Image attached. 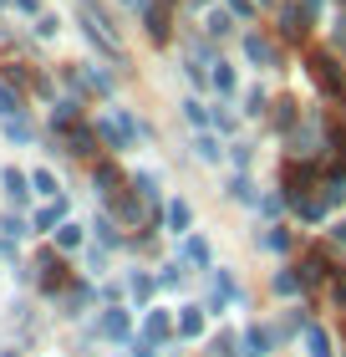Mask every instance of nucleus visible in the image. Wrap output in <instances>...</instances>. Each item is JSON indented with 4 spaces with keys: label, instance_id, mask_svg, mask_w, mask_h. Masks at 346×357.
Wrapping results in <instances>:
<instances>
[{
    "label": "nucleus",
    "instance_id": "obj_1",
    "mask_svg": "<svg viewBox=\"0 0 346 357\" xmlns=\"http://www.w3.org/2000/svg\"><path fill=\"white\" fill-rule=\"evenodd\" d=\"M77 10H81V31L92 36V46H97V52L123 56V46H118V26L107 21V10L97 6V0H77Z\"/></svg>",
    "mask_w": 346,
    "mask_h": 357
},
{
    "label": "nucleus",
    "instance_id": "obj_2",
    "mask_svg": "<svg viewBox=\"0 0 346 357\" xmlns=\"http://www.w3.org/2000/svg\"><path fill=\"white\" fill-rule=\"evenodd\" d=\"M97 138H107L112 149H133V138H138V123H133V118H127V112L118 107L112 118H102V123H97Z\"/></svg>",
    "mask_w": 346,
    "mask_h": 357
},
{
    "label": "nucleus",
    "instance_id": "obj_3",
    "mask_svg": "<svg viewBox=\"0 0 346 357\" xmlns=\"http://www.w3.org/2000/svg\"><path fill=\"white\" fill-rule=\"evenodd\" d=\"M310 77H316V87H321V92H331V97L346 92V77L336 72V61L326 56V52H310Z\"/></svg>",
    "mask_w": 346,
    "mask_h": 357
},
{
    "label": "nucleus",
    "instance_id": "obj_4",
    "mask_svg": "<svg viewBox=\"0 0 346 357\" xmlns=\"http://www.w3.org/2000/svg\"><path fill=\"white\" fill-rule=\"evenodd\" d=\"M97 332H102L107 342H127V332H133V317H127L123 306H107L102 321H97Z\"/></svg>",
    "mask_w": 346,
    "mask_h": 357
},
{
    "label": "nucleus",
    "instance_id": "obj_5",
    "mask_svg": "<svg viewBox=\"0 0 346 357\" xmlns=\"http://www.w3.org/2000/svg\"><path fill=\"white\" fill-rule=\"evenodd\" d=\"M36 271H41V291H61V286H67V266H61L56 255H41Z\"/></svg>",
    "mask_w": 346,
    "mask_h": 357
},
{
    "label": "nucleus",
    "instance_id": "obj_6",
    "mask_svg": "<svg viewBox=\"0 0 346 357\" xmlns=\"http://www.w3.org/2000/svg\"><path fill=\"white\" fill-rule=\"evenodd\" d=\"M244 52H250V61H255V67H265V72H270L275 61H280V56H275V46H270L265 36H255V31L244 36Z\"/></svg>",
    "mask_w": 346,
    "mask_h": 357
},
{
    "label": "nucleus",
    "instance_id": "obj_7",
    "mask_svg": "<svg viewBox=\"0 0 346 357\" xmlns=\"http://www.w3.org/2000/svg\"><path fill=\"white\" fill-rule=\"evenodd\" d=\"M168 332H173V317H168V312H148V321H143V342H148V347L163 342Z\"/></svg>",
    "mask_w": 346,
    "mask_h": 357
},
{
    "label": "nucleus",
    "instance_id": "obj_8",
    "mask_svg": "<svg viewBox=\"0 0 346 357\" xmlns=\"http://www.w3.org/2000/svg\"><path fill=\"white\" fill-rule=\"evenodd\" d=\"M61 133H67V153H81V158H87V153H97V133H87V128H61Z\"/></svg>",
    "mask_w": 346,
    "mask_h": 357
},
{
    "label": "nucleus",
    "instance_id": "obj_9",
    "mask_svg": "<svg viewBox=\"0 0 346 357\" xmlns=\"http://www.w3.org/2000/svg\"><path fill=\"white\" fill-rule=\"evenodd\" d=\"M97 194H107V199H118V194H123V174L118 169H112V164H97Z\"/></svg>",
    "mask_w": 346,
    "mask_h": 357
},
{
    "label": "nucleus",
    "instance_id": "obj_10",
    "mask_svg": "<svg viewBox=\"0 0 346 357\" xmlns=\"http://www.w3.org/2000/svg\"><path fill=\"white\" fill-rule=\"evenodd\" d=\"M0 184H6V194H10V204H26V184H31V178L21 174V169H6V174H0Z\"/></svg>",
    "mask_w": 346,
    "mask_h": 357
},
{
    "label": "nucleus",
    "instance_id": "obj_11",
    "mask_svg": "<svg viewBox=\"0 0 346 357\" xmlns=\"http://www.w3.org/2000/svg\"><path fill=\"white\" fill-rule=\"evenodd\" d=\"M275 327H250V357H270V347H275Z\"/></svg>",
    "mask_w": 346,
    "mask_h": 357
},
{
    "label": "nucleus",
    "instance_id": "obj_12",
    "mask_svg": "<svg viewBox=\"0 0 346 357\" xmlns=\"http://www.w3.org/2000/svg\"><path fill=\"white\" fill-rule=\"evenodd\" d=\"M61 220H67V199H61V194H56V199L46 204L41 215H36V230H52V225H61Z\"/></svg>",
    "mask_w": 346,
    "mask_h": 357
},
{
    "label": "nucleus",
    "instance_id": "obj_13",
    "mask_svg": "<svg viewBox=\"0 0 346 357\" xmlns=\"http://www.w3.org/2000/svg\"><path fill=\"white\" fill-rule=\"evenodd\" d=\"M143 6H148V0H143ZM148 36H153V41L168 36V10H163V6H148Z\"/></svg>",
    "mask_w": 346,
    "mask_h": 357
},
{
    "label": "nucleus",
    "instance_id": "obj_14",
    "mask_svg": "<svg viewBox=\"0 0 346 357\" xmlns=\"http://www.w3.org/2000/svg\"><path fill=\"white\" fill-rule=\"evenodd\" d=\"M21 235H26V225L15 220V215H6V220H0V245H6V250H15V245H21Z\"/></svg>",
    "mask_w": 346,
    "mask_h": 357
},
{
    "label": "nucleus",
    "instance_id": "obj_15",
    "mask_svg": "<svg viewBox=\"0 0 346 357\" xmlns=\"http://www.w3.org/2000/svg\"><path fill=\"white\" fill-rule=\"evenodd\" d=\"M204 332V312L199 306H184V317H178V337H199Z\"/></svg>",
    "mask_w": 346,
    "mask_h": 357
},
{
    "label": "nucleus",
    "instance_id": "obj_16",
    "mask_svg": "<svg viewBox=\"0 0 346 357\" xmlns=\"http://www.w3.org/2000/svg\"><path fill=\"white\" fill-rule=\"evenodd\" d=\"M189 220H194V209H189L184 199H173V204H168V230H173V235H184V230H189Z\"/></svg>",
    "mask_w": 346,
    "mask_h": 357
},
{
    "label": "nucleus",
    "instance_id": "obj_17",
    "mask_svg": "<svg viewBox=\"0 0 346 357\" xmlns=\"http://www.w3.org/2000/svg\"><path fill=\"white\" fill-rule=\"evenodd\" d=\"M184 118L194 123V128H199V133H204V128H209V118H214V112L199 102V97H189V102H184Z\"/></svg>",
    "mask_w": 346,
    "mask_h": 357
},
{
    "label": "nucleus",
    "instance_id": "obj_18",
    "mask_svg": "<svg viewBox=\"0 0 346 357\" xmlns=\"http://www.w3.org/2000/svg\"><path fill=\"white\" fill-rule=\"evenodd\" d=\"M306 347H310L306 357H331V337H326L321 327H310V332H306Z\"/></svg>",
    "mask_w": 346,
    "mask_h": 357
},
{
    "label": "nucleus",
    "instance_id": "obj_19",
    "mask_svg": "<svg viewBox=\"0 0 346 357\" xmlns=\"http://www.w3.org/2000/svg\"><path fill=\"white\" fill-rule=\"evenodd\" d=\"M326 275H331V271H326V261H321V250H316V255H310V261L301 266V281H306V286H316V281H326Z\"/></svg>",
    "mask_w": 346,
    "mask_h": 357
},
{
    "label": "nucleus",
    "instance_id": "obj_20",
    "mask_svg": "<svg viewBox=\"0 0 346 357\" xmlns=\"http://www.w3.org/2000/svg\"><path fill=\"white\" fill-rule=\"evenodd\" d=\"M209 36H229V31H235V15H229V10H209Z\"/></svg>",
    "mask_w": 346,
    "mask_h": 357
},
{
    "label": "nucleus",
    "instance_id": "obj_21",
    "mask_svg": "<svg viewBox=\"0 0 346 357\" xmlns=\"http://www.w3.org/2000/svg\"><path fill=\"white\" fill-rule=\"evenodd\" d=\"M229 199H244V204H255V184H250L244 174H235V178H229Z\"/></svg>",
    "mask_w": 346,
    "mask_h": 357
},
{
    "label": "nucleus",
    "instance_id": "obj_22",
    "mask_svg": "<svg viewBox=\"0 0 346 357\" xmlns=\"http://www.w3.org/2000/svg\"><path fill=\"white\" fill-rule=\"evenodd\" d=\"M270 286H275V296H295V291H301L306 281H301V275H290V271H280V275H275Z\"/></svg>",
    "mask_w": 346,
    "mask_h": 357
},
{
    "label": "nucleus",
    "instance_id": "obj_23",
    "mask_svg": "<svg viewBox=\"0 0 346 357\" xmlns=\"http://www.w3.org/2000/svg\"><path fill=\"white\" fill-rule=\"evenodd\" d=\"M184 261H189V266H209V240H189V245H184Z\"/></svg>",
    "mask_w": 346,
    "mask_h": 357
},
{
    "label": "nucleus",
    "instance_id": "obj_24",
    "mask_svg": "<svg viewBox=\"0 0 346 357\" xmlns=\"http://www.w3.org/2000/svg\"><path fill=\"white\" fill-rule=\"evenodd\" d=\"M214 87H219L224 97L235 92V67H224V61H214Z\"/></svg>",
    "mask_w": 346,
    "mask_h": 357
},
{
    "label": "nucleus",
    "instance_id": "obj_25",
    "mask_svg": "<svg viewBox=\"0 0 346 357\" xmlns=\"http://www.w3.org/2000/svg\"><path fill=\"white\" fill-rule=\"evenodd\" d=\"M194 149H199V158H204V164H219V143H214L209 133H199V138H194Z\"/></svg>",
    "mask_w": 346,
    "mask_h": 357
},
{
    "label": "nucleus",
    "instance_id": "obj_26",
    "mask_svg": "<svg viewBox=\"0 0 346 357\" xmlns=\"http://www.w3.org/2000/svg\"><path fill=\"white\" fill-rule=\"evenodd\" d=\"M56 245H61V250L81 245V225H61V230H56Z\"/></svg>",
    "mask_w": 346,
    "mask_h": 357
},
{
    "label": "nucleus",
    "instance_id": "obj_27",
    "mask_svg": "<svg viewBox=\"0 0 346 357\" xmlns=\"http://www.w3.org/2000/svg\"><path fill=\"white\" fill-rule=\"evenodd\" d=\"M6 133H10L15 143H26V138H31V123L21 118V112H15V118H6Z\"/></svg>",
    "mask_w": 346,
    "mask_h": 357
},
{
    "label": "nucleus",
    "instance_id": "obj_28",
    "mask_svg": "<svg viewBox=\"0 0 346 357\" xmlns=\"http://www.w3.org/2000/svg\"><path fill=\"white\" fill-rule=\"evenodd\" d=\"M15 112H21V97L10 87H0V118H15Z\"/></svg>",
    "mask_w": 346,
    "mask_h": 357
},
{
    "label": "nucleus",
    "instance_id": "obj_29",
    "mask_svg": "<svg viewBox=\"0 0 346 357\" xmlns=\"http://www.w3.org/2000/svg\"><path fill=\"white\" fill-rule=\"evenodd\" d=\"M31 184H36V194H52V199H56V178L46 174V169H36V174H31Z\"/></svg>",
    "mask_w": 346,
    "mask_h": 357
},
{
    "label": "nucleus",
    "instance_id": "obj_30",
    "mask_svg": "<svg viewBox=\"0 0 346 357\" xmlns=\"http://www.w3.org/2000/svg\"><path fill=\"white\" fill-rule=\"evenodd\" d=\"M275 128H295V102H280L275 107Z\"/></svg>",
    "mask_w": 346,
    "mask_h": 357
},
{
    "label": "nucleus",
    "instance_id": "obj_31",
    "mask_svg": "<svg viewBox=\"0 0 346 357\" xmlns=\"http://www.w3.org/2000/svg\"><path fill=\"white\" fill-rule=\"evenodd\" d=\"M285 199H290V194H265V199H260V209H265V215H280V209H285Z\"/></svg>",
    "mask_w": 346,
    "mask_h": 357
},
{
    "label": "nucleus",
    "instance_id": "obj_32",
    "mask_svg": "<svg viewBox=\"0 0 346 357\" xmlns=\"http://www.w3.org/2000/svg\"><path fill=\"white\" fill-rule=\"evenodd\" d=\"M133 184H138V194H143V199H153V194H158V178H153V174H138Z\"/></svg>",
    "mask_w": 346,
    "mask_h": 357
},
{
    "label": "nucleus",
    "instance_id": "obj_33",
    "mask_svg": "<svg viewBox=\"0 0 346 357\" xmlns=\"http://www.w3.org/2000/svg\"><path fill=\"white\" fill-rule=\"evenodd\" d=\"M133 296H138V301L153 296V275H133Z\"/></svg>",
    "mask_w": 346,
    "mask_h": 357
},
{
    "label": "nucleus",
    "instance_id": "obj_34",
    "mask_svg": "<svg viewBox=\"0 0 346 357\" xmlns=\"http://www.w3.org/2000/svg\"><path fill=\"white\" fill-rule=\"evenodd\" d=\"M265 245H270V250H285V245H290V235H285V230H270V235H265Z\"/></svg>",
    "mask_w": 346,
    "mask_h": 357
},
{
    "label": "nucleus",
    "instance_id": "obj_35",
    "mask_svg": "<svg viewBox=\"0 0 346 357\" xmlns=\"http://www.w3.org/2000/svg\"><path fill=\"white\" fill-rule=\"evenodd\" d=\"M229 10L235 15H255V0H229Z\"/></svg>",
    "mask_w": 346,
    "mask_h": 357
},
{
    "label": "nucleus",
    "instance_id": "obj_36",
    "mask_svg": "<svg viewBox=\"0 0 346 357\" xmlns=\"http://www.w3.org/2000/svg\"><path fill=\"white\" fill-rule=\"evenodd\" d=\"M331 291H336V301L346 306V271H341V275H336V281H331Z\"/></svg>",
    "mask_w": 346,
    "mask_h": 357
},
{
    "label": "nucleus",
    "instance_id": "obj_37",
    "mask_svg": "<svg viewBox=\"0 0 346 357\" xmlns=\"http://www.w3.org/2000/svg\"><path fill=\"white\" fill-rule=\"evenodd\" d=\"M331 240H336V245L346 250V220H341V225H336V230H331Z\"/></svg>",
    "mask_w": 346,
    "mask_h": 357
},
{
    "label": "nucleus",
    "instance_id": "obj_38",
    "mask_svg": "<svg viewBox=\"0 0 346 357\" xmlns=\"http://www.w3.org/2000/svg\"><path fill=\"white\" fill-rule=\"evenodd\" d=\"M0 357H21V352H0Z\"/></svg>",
    "mask_w": 346,
    "mask_h": 357
},
{
    "label": "nucleus",
    "instance_id": "obj_39",
    "mask_svg": "<svg viewBox=\"0 0 346 357\" xmlns=\"http://www.w3.org/2000/svg\"><path fill=\"white\" fill-rule=\"evenodd\" d=\"M127 6H138V0H127Z\"/></svg>",
    "mask_w": 346,
    "mask_h": 357
}]
</instances>
